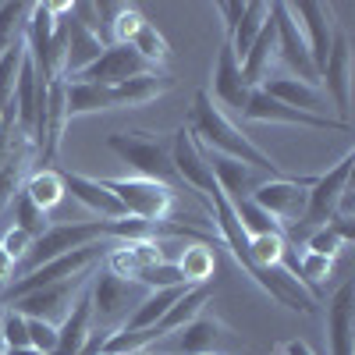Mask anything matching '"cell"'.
<instances>
[{
    "label": "cell",
    "mask_w": 355,
    "mask_h": 355,
    "mask_svg": "<svg viewBox=\"0 0 355 355\" xmlns=\"http://www.w3.org/2000/svg\"><path fill=\"white\" fill-rule=\"evenodd\" d=\"M185 128L196 135V142L202 146V150L220 153V157H231V160H239V164H249V167L263 171L266 178H291L274 157H266L249 135H242L239 128L227 121V114L210 100V93H206V89H199V93H196Z\"/></svg>",
    "instance_id": "obj_1"
},
{
    "label": "cell",
    "mask_w": 355,
    "mask_h": 355,
    "mask_svg": "<svg viewBox=\"0 0 355 355\" xmlns=\"http://www.w3.org/2000/svg\"><path fill=\"white\" fill-rule=\"evenodd\" d=\"M107 150L114 157H121L135 178L160 182L174 192L185 189L178 171H174V160H171V142L153 135V132H114V135H107Z\"/></svg>",
    "instance_id": "obj_2"
},
{
    "label": "cell",
    "mask_w": 355,
    "mask_h": 355,
    "mask_svg": "<svg viewBox=\"0 0 355 355\" xmlns=\"http://www.w3.org/2000/svg\"><path fill=\"white\" fill-rule=\"evenodd\" d=\"M150 295V288H142L139 281L114 277L110 270H100L89 281V302H93V327L96 331H121L125 320L139 309V302Z\"/></svg>",
    "instance_id": "obj_3"
},
{
    "label": "cell",
    "mask_w": 355,
    "mask_h": 355,
    "mask_svg": "<svg viewBox=\"0 0 355 355\" xmlns=\"http://www.w3.org/2000/svg\"><path fill=\"white\" fill-rule=\"evenodd\" d=\"M150 352L157 355H231V352H239V338H234V331L224 320L199 313L182 331L153 341Z\"/></svg>",
    "instance_id": "obj_4"
},
{
    "label": "cell",
    "mask_w": 355,
    "mask_h": 355,
    "mask_svg": "<svg viewBox=\"0 0 355 355\" xmlns=\"http://www.w3.org/2000/svg\"><path fill=\"white\" fill-rule=\"evenodd\" d=\"M110 239V220H78V224H53L46 227L40 239L33 242V249L25 252V259L15 266V277L36 270V266L64 256V252H75L82 245H93V242H107Z\"/></svg>",
    "instance_id": "obj_5"
},
{
    "label": "cell",
    "mask_w": 355,
    "mask_h": 355,
    "mask_svg": "<svg viewBox=\"0 0 355 355\" xmlns=\"http://www.w3.org/2000/svg\"><path fill=\"white\" fill-rule=\"evenodd\" d=\"M100 182L114 192V199L125 206V214L146 224H164L178 214V192L160 185V182H146V178H100Z\"/></svg>",
    "instance_id": "obj_6"
},
{
    "label": "cell",
    "mask_w": 355,
    "mask_h": 355,
    "mask_svg": "<svg viewBox=\"0 0 355 355\" xmlns=\"http://www.w3.org/2000/svg\"><path fill=\"white\" fill-rule=\"evenodd\" d=\"M89 281H93V270L85 274H75L68 281H57V284H46L33 295H21V299L11 302V309H18L21 316H33V320H43V323H53V327H61L64 316L71 313L75 299L89 288Z\"/></svg>",
    "instance_id": "obj_7"
},
{
    "label": "cell",
    "mask_w": 355,
    "mask_h": 355,
    "mask_svg": "<svg viewBox=\"0 0 355 355\" xmlns=\"http://www.w3.org/2000/svg\"><path fill=\"white\" fill-rule=\"evenodd\" d=\"M270 18H274V36H277V61L291 71V78L320 85V71L309 57V43L302 36L299 21L291 18L288 4H270Z\"/></svg>",
    "instance_id": "obj_8"
},
{
    "label": "cell",
    "mask_w": 355,
    "mask_h": 355,
    "mask_svg": "<svg viewBox=\"0 0 355 355\" xmlns=\"http://www.w3.org/2000/svg\"><path fill=\"white\" fill-rule=\"evenodd\" d=\"M352 167H355V153H345L327 174H316V182L306 189V210H302V224L309 227H323L334 220L338 199L352 182Z\"/></svg>",
    "instance_id": "obj_9"
},
{
    "label": "cell",
    "mask_w": 355,
    "mask_h": 355,
    "mask_svg": "<svg viewBox=\"0 0 355 355\" xmlns=\"http://www.w3.org/2000/svg\"><path fill=\"white\" fill-rule=\"evenodd\" d=\"M316 182L313 178H266V182L249 196L256 206H263L281 227L284 224H295L302 220V210H306V189Z\"/></svg>",
    "instance_id": "obj_10"
},
{
    "label": "cell",
    "mask_w": 355,
    "mask_h": 355,
    "mask_svg": "<svg viewBox=\"0 0 355 355\" xmlns=\"http://www.w3.org/2000/svg\"><path fill=\"white\" fill-rule=\"evenodd\" d=\"M242 117L245 121H259V125H295V128H313V132H352V125L338 121V117H316V114L291 110V107L270 100L263 89H252L249 93Z\"/></svg>",
    "instance_id": "obj_11"
},
{
    "label": "cell",
    "mask_w": 355,
    "mask_h": 355,
    "mask_svg": "<svg viewBox=\"0 0 355 355\" xmlns=\"http://www.w3.org/2000/svg\"><path fill=\"white\" fill-rule=\"evenodd\" d=\"M320 89H323V96L334 100L338 121L352 125V43L345 33H334L327 64L320 71Z\"/></svg>",
    "instance_id": "obj_12"
},
{
    "label": "cell",
    "mask_w": 355,
    "mask_h": 355,
    "mask_svg": "<svg viewBox=\"0 0 355 355\" xmlns=\"http://www.w3.org/2000/svg\"><path fill=\"white\" fill-rule=\"evenodd\" d=\"M171 160H174V171L178 178H182V185L199 192L202 199L217 192V182H214V174H210V164H206V150L196 142V135L182 125L174 135H171Z\"/></svg>",
    "instance_id": "obj_13"
},
{
    "label": "cell",
    "mask_w": 355,
    "mask_h": 355,
    "mask_svg": "<svg viewBox=\"0 0 355 355\" xmlns=\"http://www.w3.org/2000/svg\"><path fill=\"white\" fill-rule=\"evenodd\" d=\"M146 71H157V68L146 64L132 46L107 43V50H103L82 75H75V82H93V85L114 89V85H121V82H128V78H135V75H146Z\"/></svg>",
    "instance_id": "obj_14"
},
{
    "label": "cell",
    "mask_w": 355,
    "mask_h": 355,
    "mask_svg": "<svg viewBox=\"0 0 355 355\" xmlns=\"http://www.w3.org/2000/svg\"><path fill=\"white\" fill-rule=\"evenodd\" d=\"M288 11H291L295 21H299L302 36L309 43V57H313L316 71H323L331 43H334V15H331V8L313 4V0H299V4H288Z\"/></svg>",
    "instance_id": "obj_15"
},
{
    "label": "cell",
    "mask_w": 355,
    "mask_h": 355,
    "mask_svg": "<svg viewBox=\"0 0 355 355\" xmlns=\"http://www.w3.org/2000/svg\"><path fill=\"white\" fill-rule=\"evenodd\" d=\"M210 100H217L220 107H231V110H245V103H249V93L252 89L245 85V78H242V68H239V57H234V50H231V43L224 40L220 43V50H217V64H214V82H210Z\"/></svg>",
    "instance_id": "obj_16"
},
{
    "label": "cell",
    "mask_w": 355,
    "mask_h": 355,
    "mask_svg": "<svg viewBox=\"0 0 355 355\" xmlns=\"http://www.w3.org/2000/svg\"><path fill=\"white\" fill-rule=\"evenodd\" d=\"M327 345L331 355H355V284L345 281L327 299Z\"/></svg>",
    "instance_id": "obj_17"
},
{
    "label": "cell",
    "mask_w": 355,
    "mask_h": 355,
    "mask_svg": "<svg viewBox=\"0 0 355 355\" xmlns=\"http://www.w3.org/2000/svg\"><path fill=\"white\" fill-rule=\"evenodd\" d=\"M61 182H64V196H71L78 206H85L89 214H96L100 220H121L128 217L125 206L114 199V192L100 182V178H85L75 171H61Z\"/></svg>",
    "instance_id": "obj_18"
},
{
    "label": "cell",
    "mask_w": 355,
    "mask_h": 355,
    "mask_svg": "<svg viewBox=\"0 0 355 355\" xmlns=\"http://www.w3.org/2000/svg\"><path fill=\"white\" fill-rule=\"evenodd\" d=\"M64 28H68V46H64L61 78H75V75H82V71L107 50V40L96 36L89 25H82V21L71 15V4H68V11H64Z\"/></svg>",
    "instance_id": "obj_19"
},
{
    "label": "cell",
    "mask_w": 355,
    "mask_h": 355,
    "mask_svg": "<svg viewBox=\"0 0 355 355\" xmlns=\"http://www.w3.org/2000/svg\"><path fill=\"white\" fill-rule=\"evenodd\" d=\"M206 164H210V174H214V182H217V189L224 192L227 202L249 199L266 182L263 171H256L249 164H239V160H231V157H220V153H210V150H206Z\"/></svg>",
    "instance_id": "obj_20"
},
{
    "label": "cell",
    "mask_w": 355,
    "mask_h": 355,
    "mask_svg": "<svg viewBox=\"0 0 355 355\" xmlns=\"http://www.w3.org/2000/svg\"><path fill=\"white\" fill-rule=\"evenodd\" d=\"M259 89L270 100H277V103H284L291 110L316 114V117H331V114H323V110H327V96H323L320 85L299 82V78H291V75H277V78H266Z\"/></svg>",
    "instance_id": "obj_21"
},
{
    "label": "cell",
    "mask_w": 355,
    "mask_h": 355,
    "mask_svg": "<svg viewBox=\"0 0 355 355\" xmlns=\"http://www.w3.org/2000/svg\"><path fill=\"white\" fill-rule=\"evenodd\" d=\"M93 334V302H89V288L75 299L71 313L64 316V323L57 327V348L53 355H78Z\"/></svg>",
    "instance_id": "obj_22"
},
{
    "label": "cell",
    "mask_w": 355,
    "mask_h": 355,
    "mask_svg": "<svg viewBox=\"0 0 355 355\" xmlns=\"http://www.w3.org/2000/svg\"><path fill=\"white\" fill-rule=\"evenodd\" d=\"M277 61V36H274V18L263 25V33L256 36V43L249 46V53L239 61L242 68V78L249 89H259L266 78H270V68Z\"/></svg>",
    "instance_id": "obj_23"
},
{
    "label": "cell",
    "mask_w": 355,
    "mask_h": 355,
    "mask_svg": "<svg viewBox=\"0 0 355 355\" xmlns=\"http://www.w3.org/2000/svg\"><path fill=\"white\" fill-rule=\"evenodd\" d=\"M171 89H174V78L167 71H146V75H135L121 85H114L110 93H114V107H142L171 93Z\"/></svg>",
    "instance_id": "obj_24"
},
{
    "label": "cell",
    "mask_w": 355,
    "mask_h": 355,
    "mask_svg": "<svg viewBox=\"0 0 355 355\" xmlns=\"http://www.w3.org/2000/svg\"><path fill=\"white\" fill-rule=\"evenodd\" d=\"M64 82V110L68 121L78 114H100V110H114V93L107 85H93V82H75V78H61Z\"/></svg>",
    "instance_id": "obj_25"
},
{
    "label": "cell",
    "mask_w": 355,
    "mask_h": 355,
    "mask_svg": "<svg viewBox=\"0 0 355 355\" xmlns=\"http://www.w3.org/2000/svg\"><path fill=\"white\" fill-rule=\"evenodd\" d=\"M64 125H68V110H64V82L53 78L46 85V132H43V150H40V160L50 164L57 157V146H61V135H64Z\"/></svg>",
    "instance_id": "obj_26"
},
{
    "label": "cell",
    "mask_w": 355,
    "mask_h": 355,
    "mask_svg": "<svg viewBox=\"0 0 355 355\" xmlns=\"http://www.w3.org/2000/svg\"><path fill=\"white\" fill-rule=\"evenodd\" d=\"M210 284H192V288H185V295L178 299L171 309H167V316L157 323V334L160 338H167V334H174V331H182L185 323H192L199 313H206V302H210Z\"/></svg>",
    "instance_id": "obj_27"
},
{
    "label": "cell",
    "mask_w": 355,
    "mask_h": 355,
    "mask_svg": "<svg viewBox=\"0 0 355 355\" xmlns=\"http://www.w3.org/2000/svg\"><path fill=\"white\" fill-rule=\"evenodd\" d=\"M21 192L33 199V206H40L43 214H50L53 206H61L64 202V182H61V171H53V167H40L25 178V185Z\"/></svg>",
    "instance_id": "obj_28"
},
{
    "label": "cell",
    "mask_w": 355,
    "mask_h": 355,
    "mask_svg": "<svg viewBox=\"0 0 355 355\" xmlns=\"http://www.w3.org/2000/svg\"><path fill=\"white\" fill-rule=\"evenodd\" d=\"M270 21V4H263V0H252V4H245V11H242V21H239V28L231 33V50H234V57H242L249 53V46L256 43V36L263 33V25Z\"/></svg>",
    "instance_id": "obj_29"
},
{
    "label": "cell",
    "mask_w": 355,
    "mask_h": 355,
    "mask_svg": "<svg viewBox=\"0 0 355 355\" xmlns=\"http://www.w3.org/2000/svg\"><path fill=\"white\" fill-rule=\"evenodd\" d=\"M178 274H182L185 284H210L214 270H217V256L206 249V245H185V252L178 256Z\"/></svg>",
    "instance_id": "obj_30"
},
{
    "label": "cell",
    "mask_w": 355,
    "mask_h": 355,
    "mask_svg": "<svg viewBox=\"0 0 355 355\" xmlns=\"http://www.w3.org/2000/svg\"><path fill=\"white\" fill-rule=\"evenodd\" d=\"M28 8L33 4H0V57L15 46H25V25H28Z\"/></svg>",
    "instance_id": "obj_31"
},
{
    "label": "cell",
    "mask_w": 355,
    "mask_h": 355,
    "mask_svg": "<svg viewBox=\"0 0 355 355\" xmlns=\"http://www.w3.org/2000/svg\"><path fill=\"white\" fill-rule=\"evenodd\" d=\"M139 57H142V61L146 64H150V68H164L167 61H171V46H167V40L160 36V28L153 25V21H146L142 28H139V33H135V40L128 43Z\"/></svg>",
    "instance_id": "obj_32"
},
{
    "label": "cell",
    "mask_w": 355,
    "mask_h": 355,
    "mask_svg": "<svg viewBox=\"0 0 355 355\" xmlns=\"http://www.w3.org/2000/svg\"><path fill=\"white\" fill-rule=\"evenodd\" d=\"M231 210H234V217H239V224H242V231L249 234V239H259V234H281L284 227L263 210V206H256L252 199H239V202H231Z\"/></svg>",
    "instance_id": "obj_33"
},
{
    "label": "cell",
    "mask_w": 355,
    "mask_h": 355,
    "mask_svg": "<svg viewBox=\"0 0 355 355\" xmlns=\"http://www.w3.org/2000/svg\"><path fill=\"white\" fill-rule=\"evenodd\" d=\"M11 217H15V224H11V227H21V231H28L33 239H40V234L50 227L46 214L40 210V206H33V199H28L25 192H18V196L11 199Z\"/></svg>",
    "instance_id": "obj_34"
},
{
    "label": "cell",
    "mask_w": 355,
    "mask_h": 355,
    "mask_svg": "<svg viewBox=\"0 0 355 355\" xmlns=\"http://www.w3.org/2000/svg\"><path fill=\"white\" fill-rule=\"evenodd\" d=\"M142 25H146V15H142L135 4H117V8H114V15H110V25H107V28H110L114 43L128 46Z\"/></svg>",
    "instance_id": "obj_35"
},
{
    "label": "cell",
    "mask_w": 355,
    "mask_h": 355,
    "mask_svg": "<svg viewBox=\"0 0 355 355\" xmlns=\"http://www.w3.org/2000/svg\"><path fill=\"white\" fill-rule=\"evenodd\" d=\"M284 249H288L284 234H259V239H249V256H252L256 266H277Z\"/></svg>",
    "instance_id": "obj_36"
},
{
    "label": "cell",
    "mask_w": 355,
    "mask_h": 355,
    "mask_svg": "<svg viewBox=\"0 0 355 355\" xmlns=\"http://www.w3.org/2000/svg\"><path fill=\"white\" fill-rule=\"evenodd\" d=\"M0 341H4V352L8 348H28V331H25V316L18 309H4L0 316Z\"/></svg>",
    "instance_id": "obj_37"
},
{
    "label": "cell",
    "mask_w": 355,
    "mask_h": 355,
    "mask_svg": "<svg viewBox=\"0 0 355 355\" xmlns=\"http://www.w3.org/2000/svg\"><path fill=\"white\" fill-rule=\"evenodd\" d=\"M25 331H28V348H36L43 355H53V348H57V327L53 323L25 316Z\"/></svg>",
    "instance_id": "obj_38"
},
{
    "label": "cell",
    "mask_w": 355,
    "mask_h": 355,
    "mask_svg": "<svg viewBox=\"0 0 355 355\" xmlns=\"http://www.w3.org/2000/svg\"><path fill=\"white\" fill-rule=\"evenodd\" d=\"M33 242H36V239H33L28 231H21V227H8L4 234H0V249H4V252L15 259V266L25 259V252L33 249Z\"/></svg>",
    "instance_id": "obj_39"
},
{
    "label": "cell",
    "mask_w": 355,
    "mask_h": 355,
    "mask_svg": "<svg viewBox=\"0 0 355 355\" xmlns=\"http://www.w3.org/2000/svg\"><path fill=\"white\" fill-rule=\"evenodd\" d=\"M242 11H245V4H242V0H220V4H217V15L224 18V40H231V33L239 28V21H242Z\"/></svg>",
    "instance_id": "obj_40"
},
{
    "label": "cell",
    "mask_w": 355,
    "mask_h": 355,
    "mask_svg": "<svg viewBox=\"0 0 355 355\" xmlns=\"http://www.w3.org/2000/svg\"><path fill=\"white\" fill-rule=\"evenodd\" d=\"M281 355H313V348L306 341H284L281 345Z\"/></svg>",
    "instance_id": "obj_41"
},
{
    "label": "cell",
    "mask_w": 355,
    "mask_h": 355,
    "mask_svg": "<svg viewBox=\"0 0 355 355\" xmlns=\"http://www.w3.org/2000/svg\"><path fill=\"white\" fill-rule=\"evenodd\" d=\"M4 355H43V352H36V348H8Z\"/></svg>",
    "instance_id": "obj_42"
},
{
    "label": "cell",
    "mask_w": 355,
    "mask_h": 355,
    "mask_svg": "<svg viewBox=\"0 0 355 355\" xmlns=\"http://www.w3.org/2000/svg\"><path fill=\"white\" fill-rule=\"evenodd\" d=\"M0 316H4V309H0ZM0 352H4V341H0Z\"/></svg>",
    "instance_id": "obj_43"
},
{
    "label": "cell",
    "mask_w": 355,
    "mask_h": 355,
    "mask_svg": "<svg viewBox=\"0 0 355 355\" xmlns=\"http://www.w3.org/2000/svg\"><path fill=\"white\" fill-rule=\"evenodd\" d=\"M0 355H4V352H0Z\"/></svg>",
    "instance_id": "obj_44"
}]
</instances>
